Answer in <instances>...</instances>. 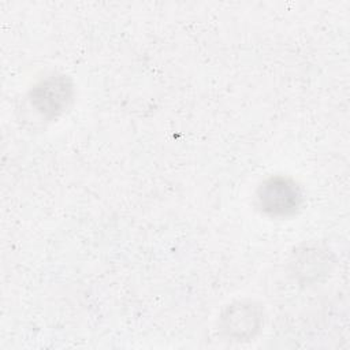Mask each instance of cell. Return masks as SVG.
<instances>
[{"mask_svg":"<svg viewBox=\"0 0 350 350\" xmlns=\"http://www.w3.org/2000/svg\"><path fill=\"white\" fill-rule=\"evenodd\" d=\"M68 97L70 86L66 85V81L63 78H51L49 81L42 82L40 86L34 89L31 104H34L37 111H40L41 113L55 115L66 105Z\"/></svg>","mask_w":350,"mask_h":350,"instance_id":"2","label":"cell"},{"mask_svg":"<svg viewBox=\"0 0 350 350\" xmlns=\"http://www.w3.org/2000/svg\"><path fill=\"white\" fill-rule=\"evenodd\" d=\"M258 204L269 215H287L301 204V193L297 185L284 178H271L258 190Z\"/></svg>","mask_w":350,"mask_h":350,"instance_id":"1","label":"cell"}]
</instances>
